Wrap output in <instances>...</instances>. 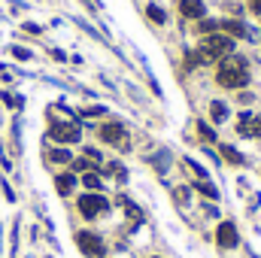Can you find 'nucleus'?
Returning <instances> with one entry per match:
<instances>
[{"instance_id": "nucleus-1", "label": "nucleus", "mask_w": 261, "mask_h": 258, "mask_svg": "<svg viewBox=\"0 0 261 258\" xmlns=\"http://www.w3.org/2000/svg\"><path fill=\"white\" fill-rule=\"evenodd\" d=\"M249 82H252V67H249V61L243 55L234 52V55H228V58H222L216 64V85L219 88L243 91V88H249Z\"/></svg>"}, {"instance_id": "nucleus-2", "label": "nucleus", "mask_w": 261, "mask_h": 258, "mask_svg": "<svg viewBox=\"0 0 261 258\" xmlns=\"http://www.w3.org/2000/svg\"><path fill=\"white\" fill-rule=\"evenodd\" d=\"M197 52H200L203 64L216 67L222 58H228V55H234V52H237V40H231V37H225L222 31H216V34H210V37H200Z\"/></svg>"}, {"instance_id": "nucleus-3", "label": "nucleus", "mask_w": 261, "mask_h": 258, "mask_svg": "<svg viewBox=\"0 0 261 258\" xmlns=\"http://www.w3.org/2000/svg\"><path fill=\"white\" fill-rule=\"evenodd\" d=\"M76 210H79V216L85 222H94V219H100V216L110 213V200L103 197V192H85V194H79Z\"/></svg>"}, {"instance_id": "nucleus-4", "label": "nucleus", "mask_w": 261, "mask_h": 258, "mask_svg": "<svg viewBox=\"0 0 261 258\" xmlns=\"http://www.w3.org/2000/svg\"><path fill=\"white\" fill-rule=\"evenodd\" d=\"M97 137H100V143H107V146H113V149H122V152L130 149V131L125 128L122 122H116V119L103 122V125L97 128Z\"/></svg>"}, {"instance_id": "nucleus-5", "label": "nucleus", "mask_w": 261, "mask_h": 258, "mask_svg": "<svg viewBox=\"0 0 261 258\" xmlns=\"http://www.w3.org/2000/svg\"><path fill=\"white\" fill-rule=\"evenodd\" d=\"M46 134H49V140L58 143V146H73V143L82 140V125H79V122H52Z\"/></svg>"}, {"instance_id": "nucleus-6", "label": "nucleus", "mask_w": 261, "mask_h": 258, "mask_svg": "<svg viewBox=\"0 0 261 258\" xmlns=\"http://www.w3.org/2000/svg\"><path fill=\"white\" fill-rule=\"evenodd\" d=\"M76 246H79L82 255L88 258H107V243L94 231H76Z\"/></svg>"}, {"instance_id": "nucleus-7", "label": "nucleus", "mask_w": 261, "mask_h": 258, "mask_svg": "<svg viewBox=\"0 0 261 258\" xmlns=\"http://www.w3.org/2000/svg\"><path fill=\"white\" fill-rule=\"evenodd\" d=\"M216 246L225 249V252L240 246V228H237L231 219H222V222L216 225Z\"/></svg>"}, {"instance_id": "nucleus-8", "label": "nucleus", "mask_w": 261, "mask_h": 258, "mask_svg": "<svg viewBox=\"0 0 261 258\" xmlns=\"http://www.w3.org/2000/svg\"><path fill=\"white\" fill-rule=\"evenodd\" d=\"M219 31H222L225 37H231V40H252V37H255L252 28H249L243 18H234V15L219 18Z\"/></svg>"}, {"instance_id": "nucleus-9", "label": "nucleus", "mask_w": 261, "mask_h": 258, "mask_svg": "<svg viewBox=\"0 0 261 258\" xmlns=\"http://www.w3.org/2000/svg\"><path fill=\"white\" fill-rule=\"evenodd\" d=\"M228 119H231V107H228V100H222V97L210 100V107H206V122H210L213 128H219V125H225Z\"/></svg>"}, {"instance_id": "nucleus-10", "label": "nucleus", "mask_w": 261, "mask_h": 258, "mask_svg": "<svg viewBox=\"0 0 261 258\" xmlns=\"http://www.w3.org/2000/svg\"><path fill=\"white\" fill-rule=\"evenodd\" d=\"M176 9H179V15H182V18H189L192 24L200 21L203 15H210V9H206V3H203V0H176Z\"/></svg>"}, {"instance_id": "nucleus-11", "label": "nucleus", "mask_w": 261, "mask_h": 258, "mask_svg": "<svg viewBox=\"0 0 261 258\" xmlns=\"http://www.w3.org/2000/svg\"><path fill=\"white\" fill-rule=\"evenodd\" d=\"M216 152H219V158L228 161L231 167H246V155H243L237 146H231V143H216Z\"/></svg>"}, {"instance_id": "nucleus-12", "label": "nucleus", "mask_w": 261, "mask_h": 258, "mask_svg": "<svg viewBox=\"0 0 261 258\" xmlns=\"http://www.w3.org/2000/svg\"><path fill=\"white\" fill-rule=\"evenodd\" d=\"M76 186H79V176L67 167L61 173H55V192L61 194V197H70V194L76 192Z\"/></svg>"}, {"instance_id": "nucleus-13", "label": "nucleus", "mask_w": 261, "mask_h": 258, "mask_svg": "<svg viewBox=\"0 0 261 258\" xmlns=\"http://www.w3.org/2000/svg\"><path fill=\"white\" fill-rule=\"evenodd\" d=\"M146 18H149L155 28H167V21H170L167 9H164L161 3H146Z\"/></svg>"}, {"instance_id": "nucleus-14", "label": "nucleus", "mask_w": 261, "mask_h": 258, "mask_svg": "<svg viewBox=\"0 0 261 258\" xmlns=\"http://www.w3.org/2000/svg\"><path fill=\"white\" fill-rule=\"evenodd\" d=\"M73 158H76V155H73L67 146H52V149L46 152V161H49V164H64V167H70Z\"/></svg>"}, {"instance_id": "nucleus-15", "label": "nucleus", "mask_w": 261, "mask_h": 258, "mask_svg": "<svg viewBox=\"0 0 261 258\" xmlns=\"http://www.w3.org/2000/svg\"><path fill=\"white\" fill-rule=\"evenodd\" d=\"M195 128H197V134H200V140L206 143V146H216L219 143V128H213L206 119H197L195 122Z\"/></svg>"}, {"instance_id": "nucleus-16", "label": "nucleus", "mask_w": 261, "mask_h": 258, "mask_svg": "<svg viewBox=\"0 0 261 258\" xmlns=\"http://www.w3.org/2000/svg\"><path fill=\"white\" fill-rule=\"evenodd\" d=\"M192 192H200L206 200H219V189H216L213 179H195L192 183Z\"/></svg>"}, {"instance_id": "nucleus-17", "label": "nucleus", "mask_w": 261, "mask_h": 258, "mask_svg": "<svg viewBox=\"0 0 261 258\" xmlns=\"http://www.w3.org/2000/svg\"><path fill=\"white\" fill-rule=\"evenodd\" d=\"M79 183H82L88 192H103V176H100V170H88V173H82Z\"/></svg>"}, {"instance_id": "nucleus-18", "label": "nucleus", "mask_w": 261, "mask_h": 258, "mask_svg": "<svg viewBox=\"0 0 261 258\" xmlns=\"http://www.w3.org/2000/svg\"><path fill=\"white\" fill-rule=\"evenodd\" d=\"M216 31H219V18H213V15H203L200 21H195L197 37H210V34H216Z\"/></svg>"}, {"instance_id": "nucleus-19", "label": "nucleus", "mask_w": 261, "mask_h": 258, "mask_svg": "<svg viewBox=\"0 0 261 258\" xmlns=\"http://www.w3.org/2000/svg\"><path fill=\"white\" fill-rule=\"evenodd\" d=\"M200 64H203V58H200L197 46H195V49H186V55H182V70H186V73H192V70H197Z\"/></svg>"}, {"instance_id": "nucleus-20", "label": "nucleus", "mask_w": 261, "mask_h": 258, "mask_svg": "<svg viewBox=\"0 0 261 258\" xmlns=\"http://www.w3.org/2000/svg\"><path fill=\"white\" fill-rule=\"evenodd\" d=\"M70 170H73L76 176H82V173H88V170H97V164H94V161H88L85 155H79V158H73V161H70Z\"/></svg>"}, {"instance_id": "nucleus-21", "label": "nucleus", "mask_w": 261, "mask_h": 258, "mask_svg": "<svg viewBox=\"0 0 261 258\" xmlns=\"http://www.w3.org/2000/svg\"><path fill=\"white\" fill-rule=\"evenodd\" d=\"M252 116H255L252 110H240V113H237V122H234V131H237L240 137H246V131H249V122H252Z\"/></svg>"}, {"instance_id": "nucleus-22", "label": "nucleus", "mask_w": 261, "mask_h": 258, "mask_svg": "<svg viewBox=\"0 0 261 258\" xmlns=\"http://www.w3.org/2000/svg\"><path fill=\"white\" fill-rule=\"evenodd\" d=\"M173 200H176L179 207H186V203L192 200V186H176V189H173Z\"/></svg>"}, {"instance_id": "nucleus-23", "label": "nucleus", "mask_w": 261, "mask_h": 258, "mask_svg": "<svg viewBox=\"0 0 261 258\" xmlns=\"http://www.w3.org/2000/svg\"><path fill=\"white\" fill-rule=\"evenodd\" d=\"M182 164H186V167H189V170L195 173V179H210V173H206V167H200V164H197L195 158H186Z\"/></svg>"}, {"instance_id": "nucleus-24", "label": "nucleus", "mask_w": 261, "mask_h": 258, "mask_svg": "<svg viewBox=\"0 0 261 258\" xmlns=\"http://www.w3.org/2000/svg\"><path fill=\"white\" fill-rule=\"evenodd\" d=\"M9 55H12L15 61H31V58H34V52L24 49V46H9Z\"/></svg>"}, {"instance_id": "nucleus-25", "label": "nucleus", "mask_w": 261, "mask_h": 258, "mask_svg": "<svg viewBox=\"0 0 261 258\" xmlns=\"http://www.w3.org/2000/svg\"><path fill=\"white\" fill-rule=\"evenodd\" d=\"M82 155H85V158H88V161H94V164H97V167H100V164H103V152H100V149H97V146H85V149H82Z\"/></svg>"}, {"instance_id": "nucleus-26", "label": "nucleus", "mask_w": 261, "mask_h": 258, "mask_svg": "<svg viewBox=\"0 0 261 258\" xmlns=\"http://www.w3.org/2000/svg\"><path fill=\"white\" fill-rule=\"evenodd\" d=\"M246 137L249 140H261V113L252 116V122H249V131H246Z\"/></svg>"}, {"instance_id": "nucleus-27", "label": "nucleus", "mask_w": 261, "mask_h": 258, "mask_svg": "<svg viewBox=\"0 0 261 258\" xmlns=\"http://www.w3.org/2000/svg\"><path fill=\"white\" fill-rule=\"evenodd\" d=\"M21 31H24V34H31V37H40V34H43V28H40V24H34V21L21 24Z\"/></svg>"}, {"instance_id": "nucleus-28", "label": "nucleus", "mask_w": 261, "mask_h": 258, "mask_svg": "<svg viewBox=\"0 0 261 258\" xmlns=\"http://www.w3.org/2000/svg\"><path fill=\"white\" fill-rule=\"evenodd\" d=\"M82 116H94V119H100V116H107V107H88V110H82Z\"/></svg>"}, {"instance_id": "nucleus-29", "label": "nucleus", "mask_w": 261, "mask_h": 258, "mask_svg": "<svg viewBox=\"0 0 261 258\" xmlns=\"http://www.w3.org/2000/svg\"><path fill=\"white\" fill-rule=\"evenodd\" d=\"M243 6H246V9H249L252 15H258V18H261V0H246Z\"/></svg>"}, {"instance_id": "nucleus-30", "label": "nucleus", "mask_w": 261, "mask_h": 258, "mask_svg": "<svg viewBox=\"0 0 261 258\" xmlns=\"http://www.w3.org/2000/svg\"><path fill=\"white\" fill-rule=\"evenodd\" d=\"M237 104H243V107H249V104H252V94H249L246 88H243V91H237Z\"/></svg>"}, {"instance_id": "nucleus-31", "label": "nucleus", "mask_w": 261, "mask_h": 258, "mask_svg": "<svg viewBox=\"0 0 261 258\" xmlns=\"http://www.w3.org/2000/svg\"><path fill=\"white\" fill-rule=\"evenodd\" d=\"M3 194H6V200H15V194H12V189H9V183H3Z\"/></svg>"}, {"instance_id": "nucleus-32", "label": "nucleus", "mask_w": 261, "mask_h": 258, "mask_svg": "<svg viewBox=\"0 0 261 258\" xmlns=\"http://www.w3.org/2000/svg\"><path fill=\"white\" fill-rule=\"evenodd\" d=\"M203 210H206V216H219V207H213V203H206Z\"/></svg>"}, {"instance_id": "nucleus-33", "label": "nucleus", "mask_w": 261, "mask_h": 258, "mask_svg": "<svg viewBox=\"0 0 261 258\" xmlns=\"http://www.w3.org/2000/svg\"><path fill=\"white\" fill-rule=\"evenodd\" d=\"M152 258H161V255H152Z\"/></svg>"}]
</instances>
